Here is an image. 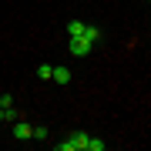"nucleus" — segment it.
<instances>
[{
	"mask_svg": "<svg viewBox=\"0 0 151 151\" xmlns=\"http://www.w3.org/2000/svg\"><path fill=\"white\" fill-rule=\"evenodd\" d=\"M34 138H37V141H47L50 131H47V128H34Z\"/></svg>",
	"mask_w": 151,
	"mask_h": 151,
	"instance_id": "9",
	"label": "nucleus"
},
{
	"mask_svg": "<svg viewBox=\"0 0 151 151\" xmlns=\"http://www.w3.org/2000/svg\"><path fill=\"white\" fill-rule=\"evenodd\" d=\"M87 151H104V141L101 138H87Z\"/></svg>",
	"mask_w": 151,
	"mask_h": 151,
	"instance_id": "8",
	"label": "nucleus"
},
{
	"mask_svg": "<svg viewBox=\"0 0 151 151\" xmlns=\"http://www.w3.org/2000/svg\"><path fill=\"white\" fill-rule=\"evenodd\" d=\"M84 37L91 40V44H97V40H101V30H97V27H91V24H87V27H84Z\"/></svg>",
	"mask_w": 151,
	"mask_h": 151,
	"instance_id": "6",
	"label": "nucleus"
},
{
	"mask_svg": "<svg viewBox=\"0 0 151 151\" xmlns=\"http://www.w3.org/2000/svg\"><path fill=\"white\" fill-rule=\"evenodd\" d=\"M50 81H57V84H70V67H54V70H50Z\"/></svg>",
	"mask_w": 151,
	"mask_h": 151,
	"instance_id": "4",
	"label": "nucleus"
},
{
	"mask_svg": "<svg viewBox=\"0 0 151 151\" xmlns=\"http://www.w3.org/2000/svg\"><path fill=\"white\" fill-rule=\"evenodd\" d=\"M0 108H4V111L14 108V97H10V94H0Z\"/></svg>",
	"mask_w": 151,
	"mask_h": 151,
	"instance_id": "10",
	"label": "nucleus"
},
{
	"mask_svg": "<svg viewBox=\"0 0 151 151\" xmlns=\"http://www.w3.org/2000/svg\"><path fill=\"white\" fill-rule=\"evenodd\" d=\"M14 138H17V141H30V138H34V128H30L27 121L17 118V121H14Z\"/></svg>",
	"mask_w": 151,
	"mask_h": 151,
	"instance_id": "3",
	"label": "nucleus"
},
{
	"mask_svg": "<svg viewBox=\"0 0 151 151\" xmlns=\"http://www.w3.org/2000/svg\"><path fill=\"white\" fill-rule=\"evenodd\" d=\"M4 121H7V111H4V108H0V124H4Z\"/></svg>",
	"mask_w": 151,
	"mask_h": 151,
	"instance_id": "11",
	"label": "nucleus"
},
{
	"mask_svg": "<svg viewBox=\"0 0 151 151\" xmlns=\"http://www.w3.org/2000/svg\"><path fill=\"white\" fill-rule=\"evenodd\" d=\"M50 70H54L50 64H40V67H37V77H40V81H50Z\"/></svg>",
	"mask_w": 151,
	"mask_h": 151,
	"instance_id": "7",
	"label": "nucleus"
},
{
	"mask_svg": "<svg viewBox=\"0 0 151 151\" xmlns=\"http://www.w3.org/2000/svg\"><path fill=\"white\" fill-rule=\"evenodd\" d=\"M87 138L91 134H84V131H74V134H70L67 141H60V151H87Z\"/></svg>",
	"mask_w": 151,
	"mask_h": 151,
	"instance_id": "1",
	"label": "nucleus"
},
{
	"mask_svg": "<svg viewBox=\"0 0 151 151\" xmlns=\"http://www.w3.org/2000/svg\"><path fill=\"white\" fill-rule=\"evenodd\" d=\"M84 27L87 24H81V20H67V34L70 37H84Z\"/></svg>",
	"mask_w": 151,
	"mask_h": 151,
	"instance_id": "5",
	"label": "nucleus"
},
{
	"mask_svg": "<svg viewBox=\"0 0 151 151\" xmlns=\"http://www.w3.org/2000/svg\"><path fill=\"white\" fill-rule=\"evenodd\" d=\"M67 50H70V57H87V54H91V50H94V44L87 40V37H70Z\"/></svg>",
	"mask_w": 151,
	"mask_h": 151,
	"instance_id": "2",
	"label": "nucleus"
}]
</instances>
